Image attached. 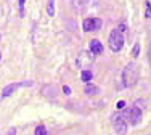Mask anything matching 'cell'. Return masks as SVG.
I'll list each match as a JSON object with an SVG mask.
<instances>
[{"label": "cell", "instance_id": "3", "mask_svg": "<svg viewBox=\"0 0 151 135\" xmlns=\"http://www.w3.org/2000/svg\"><path fill=\"white\" fill-rule=\"evenodd\" d=\"M127 116H125V111L122 113H116V114L113 116V126H114V130H116V134L119 135H125L127 132L129 126H127Z\"/></svg>", "mask_w": 151, "mask_h": 135}, {"label": "cell", "instance_id": "7", "mask_svg": "<svg viewBox=\"0 0 151 135\" xmlns=\"http://www.w3.org/2000/svg\"><path fill=\"white\" fill-rule=\"evenodd\" d=\"M90 52L93 55H101L103 53V44L100 40H96V39H93L90 42Z\"/></svg>", "mask_w": 151, "mask_h": 135}, {"label": "cell", "instance_id": "13", "mask_svg": "<svg viewBox=\"0 0 151 135\" xmlns=\"http://www.w3.org/2000/svg\"><path fill=\"white\" fill-rule=\"evenodd\" d=\"M53 13H55V10H53V0H50L48 2V15L53 16Z\"/></svg>", "mask_w": 151, "mask_h": 135}, {"label": "cell", "instance_id": "2", "mask_svg": "<svg viewBox=\"0 0 151 135\" xmlns=\"http://www.w3.org/2000/svg\"><path fill=\"white\" fill-rule=\"evenodd\" d=\"M124 34H122V31H119L116 27V29L111 31L109 37H108V45H109V48L113 50L114 53L121 52L122 47H124Z\"/></svg>", "mask_w": 151, "mask_h": 135}, {"label": "cell", "instance_id": "18", "mask_svg": "<svg viewBox=\"0 0 151 135\" xmlns=\"http://www.w3.org/2000/svg\"><path fill=\"white\" fill-rule=\"evenodd\" d=\"M6 135H16V129H13V127H12V129L8 130V134H6Z\"/></svg>", "mask_w": 151, "mask_h": 135}, {"label": "cell", "instance_id": "17", "mask_svg": "<svg viewBox=\"0 0 151 135\" xmlns=\"http://www.w3.org/2000/svg\"><path fill=\"white\" fill-rule=\"evenodd\" d=\"M24 2H26V0H19V10H21V15H23V10H24Z\"/></svg>", "mask_w": 151, "mask_h": 135}, {"label": "cell", "instance_id": "14", "mask_svg": "<svg viewBox=\"0 0 151 135\" xmlns=\"http://www.w3.org/2000/svg\"><path fill=\"white\" fill-rule=\"evenodd\" d=\"M116 108H117V109L125 108V101H117V103H116Z\"/></svg>", "mask_w": 151, "mask_h": 135}, {"label": "cell", "instance_id": "16", "mask_svg": "<svg viewBox=\"0 0 151 135\" xmlns=\"http://www.w3.org/2000/svg\"><path fill=\"white\" fill-rule=\"evenodd\" d=\"M148 61H150V66H151V42L148 45Z\"/></svg>", "mask_w": 151, "mask_h": 135}, {"label": "cell", "instance_id": "1", "mask_svg": "<svg viewBox=\"0 0 151 135\" xmlns=\"http://www.w3.org/2000/svg\"><path fill=\"white\" fill-rule=\"evenodd\" d=\"M138 77H140V69H138V65L135 61H130L127 66L122 69V74H121V82H122V87L124 88H130L138 82Z\"/></svg>", "mask_w": 151, "mask_h": 135}, {"label": "cell", "instance_id": "5", "mask_svg": "<svg viewBox=\"0 0 151 135\" xmlns=\"http://www.w3.org/2000/svg\"><path fill=\"white\" fill-rule=\"evenodd\" d=\"M103 26V21L100 18H87V19L82 23V29L85 32H93V31H98Z\"/></svg>", "mask_w": 151, "mask_h": 135}, {"label": "cell", "instance_id": "15", "mask_svg": "<svg viewBox=\"0 0 151 135\" xmlns=\"http://www.w3.org/2000/svg\"><path fill=\"white\" fill-rule=\"evenodd\" d=\"M63 92H64L66 95H71V87H69V85H64V87H63Z\"/></svg>", "mask_w": 151, "mask_h": 135}, {"label": "cell", "instance_id": "8", "mask_svg": "<svg viewBox=\"0 0 151 135\" xmlns=\"http://www.w3.org/2000/svg\"><path fill=\"white\" fill-rule=\"evenodd\" d=\"M84 90H85V93H87V95H95V93H98V92H100V88L96 87V85H90V84H87V85H85Z\"/></svg>", "mask_w": 151, "mask_h": 135}, {"label": "cell", "instance_id": "6", "mask_svg": "<svg viewBox=\"0 0 151 135\" xmlns=\"http://www.w3.org/2000/svg\"><path fill=\"white\" fill-rule=\"evenodd\" d=\"M19 85H21V84H15V82H13V84H8L6 87H3V90H2V98H8V97H12L13 92H15L16 88L19 87Z\"/></svg>", "mask_w": 151, "mask_h": 135}, {"label": "cell", "instance_id": "12", "mask_svg": "<svg viewBox=\"0 0 151 135\" xmlns=\"http://www.w3.org/2000/svg\"><path fill=\"white\" fill-rule=\"evenodd\" d=\"M138 53H140V44L137 42V44L134 45V53H132V55H134V58H137V56H138Z\"/></svg>", "mask_w": 151, "mask_h": 135}, {"label": "cell", "instance_id": "4", "mask_svg": "<svg viewBox=\"0 0 151 135\" xmlns=\"http://www.w3.org/2000/svg\"><path fill=\"white\" fill-rule=\"evenodd\" d=\"M125 116H127L129 124H132V126H137V124L142 122L143 111H142V108H140L138 105H135V106H132L130 109H125Z\"/></svg>", "mask_w": 151, "mask_h": 135}, {"label": "cell", "instance_id": "10", "mask_svg": "<svg viewBox=\"0 0 151 135\" xmlns=\"http://www.w3.org/2000/svg\"><path fill=\"white\" fill-rule=\"evenodd\" d=\"M35 135H48V132H47V127L44 126V124H40V126L35 127Z\"/></svg>", "mask_w": 151, "mask_h": 135}, {"label": "cell", "instance_id": "20", "mask_svg": "<svg viewBox=\"0 0 151 135\" xmlns=\"http://www.w3.org/2000/svg\"><path fill=\"white\" fill-rule=\"evenodd\" d=\"M0 58H2V55H0Z\"/></svg>", "mask_w": 151, "mask_h": 135}, {"label": "cell", "instance_id": "9", "mask_svg": "<svg viewBox=\"0 0 151 135\" xmlns=\"http://www.w3.org/2000/svg\"><path fill=\"white\" fill-rule=\"evenodd\" d=\"M81 79L84 80V82H88V80H92V79H93V73H92V71H88V69L82 71V74H81Z\"/></svg>", "mask_w": 151, "mask_h": 135}, {"label": "cell", "instance_id": "11", "mask_svg": "<svg viewBox=\"0 0 151 135\" xmlns=\"http://www.w3.org/2000/svg\"><path fill=\"white\" fill-rule=\"evenodd\" d=\"M145 6H146L145 18H151V2H146V3H145Z\"/></svg>", "mask_w": 151, "mask_h": 135}, {"label": "cell", "instance_id": "19", "mask_svg": "<svg viewBox=\"0 0 151 135\" xmlns=\"http://www.w3.org/2000/svg\"><path fill=\"white\" fill-rule=\"evenodd\" d=\"M74 2V6H76V10H77V5H79V0H73ZM81 3H82V0H81Z\"/></svg>", "mask_w": 151, "mask_h": 135}]
</instances>
